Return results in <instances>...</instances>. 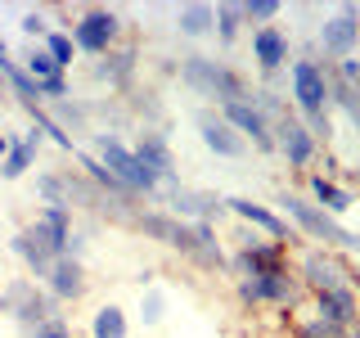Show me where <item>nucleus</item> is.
Returning a JSON list of instances; mask_svg holds the SVG:
<instances>
[{
  "mask_svg": "<svg viewBox=\"0 0 360 338\" xmlns=\"http://www.w3.org/2000/svg\"><path fill=\"white\" fill-rule=\"evenodd\" d=\"M162 315H167V293L149 284V289H140V325L144 330H153V325H162Z\"/></svg>",
  "mask_w": 360,
  "mask_h": 338,
  "instance_id": "34",
  "label": "nucleus"
},
{
  "mask_svg": "<svg viewBox=\"0 0 360 338\" xmlns=\"http://www.w3.org/2000/svg\"><path fill=\"white\" fill-rule=\"evenodd\" d=\"M131 334V320L117 302H104L95 315H90V338H127Z\"/></svg>",
  "mask_w": 360,
  "mask_h": 338,
  "instance_id": "27",
  "label": "nucleus"
},
{
  "mask_svg": "<svg viewBox=\"0 0 360 338\" xmlns=\"http://www.w3.org/2000/svg\"><path fill=\"white\" fill-rule=\"evenodd\" d=\"M41 140H45V135L32 127L22 140L9 144V154L0 158V176H5V180H18L22 172H32V163H37V154H41Z\"/></svg>",
  "mask_w": 360,
  "mask_h": 338,
  "instance_id": "22",
  "label": "nucleus"
},
{
  "mask_svg": "<svg viewBox=\"0 0 360 338\" xmlns=\"http://www.w3.org/2000/svg\"><path fill=\"white\" fill-rule=\"evenodd\" d=\"M275 203L284 208V217L292 221V230H297L307 244L338 248V253H360V230H347V225L338 221V217L320 212L307 194H302V189H279Z\"/></svg>",
  "mask_w": 360,
  "mask_h": 338,
  "instance_id": "2",
  "label": "nucleus"
},
{
  "mask_svg": "<svg viewBox=\"0 0 360 338\" xmlns=\"http://www.w3.org/2000/svg\"><path fill=\"white\" fill-rule=\"evenodd\" d=\"M212 27H217V5H180L176 9V32L180 37H189V41H202V37H212Z\"/></svg>",
  "mask_w": 360,
  "mask_h": 338,
  "instance_id": "25",
  "label": "nucleus"
},
{
  "mask_svg": "<svg viewBox=\"0 0 360 338\" xmlns=\"http://www.w3.org/2000/svg\"><path fill=\"white\" fill-rule=\"evenodd\" d=\"M292 270H297L307 298L311 293H333V289H356V275H360V266L347 253L320 248V244L297 248V253H292Z\"/></svg>",
  "mask_w": 360,
  "mask_h": 338,
  "instance_id": "5",
  "label": "nucleus"
},
{
  "mask_svg": "<svg viewBox=\"0 0 360 338\" xmlns=\"http://www.w3.org/2000/svg\"><path fill=\"white\" fill-rule=\"evenodd\" d=\"M41 99H50V104H59V99H72V82H68V73L50 77V82H41Z\"/></svg>",
  "mask_w": 360,
  "mask_h": 338,
  "instance_id": "39",
  "label": "nucleus"
},
{
  "mask_svg": "<svg viewBox=\"0 0 360 338\" xmlns=\"http://www.w3.org/2000/svg\"><path fill=\"white\" fill-rule=\"evenodd\" d=\"M333 77L360 90V54H352V59H342V63H333Z\"/></svg>",
  "mask_w": 360,
  "mask_h": 338,
  "instance_id": "40",
  "label": "nucleus"
},
{
  "mask_svg": "<svg viewBox=\"0 0 360 338\" xmlns=\"http://www.w3.org/2000/svg\"><path fill=\"white\" fill-rule=\"evenodd\" d=\"M0 315H5V298H0Z\"/></svg>",
  "mask_w": 360,
  "mask_h": 338,
  "instance_id": "44",
  "label": "nucleus"
},
{
  "mask_svg": "<svg viewBox=\"0 0 360 338\" xmlns=\"http://www.w3.org/2000/svg\"><path fill=\"white\" fill-rule=\"evenodd\" d=\"M41 45H45V50H50V59L59 63L63 73H68V68H72V59H77V45H72V37H68V27H50V37H45Z\"/></svg>",
  "mask_w": 360,
  "mask_h": 338,
  "instance_id": "35",
  "label": "nucleus"
},
{
  "mask_svg": "<svg viewBox=\"0 0 360 338\" xmlns=\"http://www.w3.org/2000/svg\"><path fill=\"white\" fill-rule=\"evenodd\" d=\"M176 82L198 99H212V104H234V99H248L252 86L239 68H230L225 59H212V54H180L176 59Z\"/></svg>",
  "mask_w": 360,
  "mask_h": 338,
  "instance_id": "1",
  "label": "nucleus"
},
{
  "mask_svg": "<svg viewBox=\"0 0 360 338\" xmlns=\"http://www.w3.org/2000/svg\"><path fill=\"white\" fill-rule=\"evenodd\" d=\"M347 338H360V325H352V330H347Z\"/></svg>",
  "mask_w": 360,
  "mask_h": 338,
  "instance_id": "43",
  "label": "nucleus"
},
{
  "mask_svg": "<svg viewBox=\"0 0 360 338\" xmlns=\"http://www.w3.org/2000/svg\"><path fill=\"white\" fill-rule=\"evenodd\" d=\"M50 118L59 122L63 131H77V135H90V108L82 99H59V104H50Z\"/></svg>",
  "mask_w": 360,
  "mask_h": 338,
  "instance_id": "30",
  "label": "nucleus"
},
{
  "mask_svg": "<svg viewBox=\"0 0 360 338\" xmlns=\"http://www.w3.org/2000/svg\"><path fill=\"white\" fill-rule=\"evenodd\" d=\"M18 27L27 32V37L37 41V45H41L45 37H50V23H45V9H27V14H22V23H18Z\"/></svg>",
  "mask_w": 360,
  "mask_h": 338,
  "instance_id": "38",
  "label": "nucleus"
},
{
  "mask_svg": "<svg viewBox=\"0 0 360 338\" xmlns=\"http://www.w3.org/2000/svg\"><path fill=\"white\" fill-rule=\"evenodd\" d=\"M311 311L320 315V320L338 325V330H352V325H360V293H356V289L311 293Z\"/></svg>",
  "mask_w": 360,
  "mask_h": 338,
  "instance_id": "21",
  "label": "nucleus"
},
{
  "mask_svg": "<svg viewBox=\"0 0 360 338\" xmlns=\"http://www.w3.org/2000/svg\"><path fill=\"white\" fill-rule=\"evenodd\" d=\"M5 63H14V54H9V45L0 41V68H5Z\"/></svg>",
  "mask_w": 360,
  "mask_h": 338,
  "instance_id": "41",
  "label": "nucleus"
},
{
  "mask_svg": "<svg viewBox=\"0 0 360 338\" xmlns=\"http://www.w3.org/2000/svg\"><path fill=\"white\" fill-rule=\"evenodd\" d=\"M22 338H27V334H22Z\"/></svg>",
  "mask_w": 360,
  "mask_h": 338,
  "instance_id": "46",
  "label": "nucleus"
},
{
  "mask_svg": "<svg viewBox=\"0 0 360 338\" xmlns=\"http://www.w3.org/2000/svg\"><path fill=\"white\" fill-rule=\"evenodd\" d=\"M225 212H230V217H239L248 230H257V234H266V239L284 244L288 253L307 248V239H302V234L292 230V221L284 217V212L266 208V203H257V199H248V194H230V199H225Z\"/></svg>",
  "mask_w": 360,
  "mask_h": 338,
  "instance_id": "9",
  "label": "nucleus"
},
{
  "mask_svg": "<svg viewBox=\"0 0 360 338\" xmlns=\"http://www.w3.org/2000/svg\"><path fill=\"white\" fill-rule=\"evenodd\" d=\"M0 298H5V315L18 325L22 334H32L37 325L50 320V315H63V307L50 298V289L37 284V280H27V275H22V280H9Z\"/></svg>",
  "mask_w": 360,
  "mask_h": 338,
  "instance_id": "8",
  "label": "nucleus"
},
{
  "mask_svg": "<svg viewBox=\"0 0 360 338\" xmlns=\"http://www.w3.org/2000/svg\"><path fill=\"white\" fill-rule=\"evenodd\" d=\"M329 86H333V63L302 59V54L288 63V99H292V108H297V118H311V113H333Z\"/></svg>",
  "mask_w": 360,
  "mask_h": 338,
  "instance_id": "7",
  "label": "nucleus"
},
{
  "mask_svg": "<svg viewBox=\"0 0 360 338\" xmlns=\"http://www.w3.org/2000/svg\"><path fill=\"white\" fill-rule=\"evenodd\" d=\"M356 199H360V180H356Z\"/></svg>",
  "mask_w": 360,
  "mask_h": 338,
  "instance_id": "45",
  "label": "nucleus"
},
{
  "mask_svg": "<svg viewBox=\"0 0 360 338\" xmlns=\"http://www.w3.org/2000/svg\"><path fill=\"white\" fill-rule=\"evenodd\" d=\"M329 104H333V108L360 131V90H356V86H347V82H338V77H333V86H329Z\"/></svg>",
  "mask_w": 360,
  "mask_h": 338,
  "instance_id": "32",
  "label": "nucleus"
},
{
  "mask_svg": "<svg viewBox=\"0 0 360 338\" xmlns=\"http://www.w3.org/2000/svg\"><path fill=\"white\" fill-rule=\"evenodd\" d=\"M45 289H50V298L59 302H82L90 293V275H86V262H77V257H54L50 275H45Z\"/></svg>",
  "mask_w": 360,
  "mask_h": 338,
  "instance_id": "19",
  "label": "nucleus"
},
{
  "mask_svg": "<svg viewBox=\"0 0 360 338\" xmlns=\"http://www.w3.org/2000/svg\"><path fill=\"white\" fill-rule=\"evenodd\" d=\"M315 50L324 54L329 63H342L360 50V5H338V14H329L315 27Z\"/></svg>",
  "mask_w": 360,
  "mask_h": 338,
  "instance_id": "10",
  "label": "nucleus"
},
{
  "mask_svg": "<svg viewBox=\"0 0 360 338\" xmlns=\"http://www.w3.org/2000/svg\"><path fill=\"white\" fill-rule=\"evenodd\" d=\"M234 284V298H239L243 311H297L302 302H307V289H302L297 270H292V262L275 266V270H257V275L248 280H230Z\"/></svg>",
  "mask_w": 360,
  "mask_h": 338,
  "instance_id": "3",
  "label": "nucleus"
},
{
  "mask_svg": "<svg viewBox=\"0 0 360 338\" xmlns=\"http://www.w3.org/2000/svg\"><path fill=\"white\" fill-rule=\"evenodd\" d=\"M270 127H275V154L284 158L292 172H307L315 158H320V144H315V135L307 131V122L297 118V108H288L284 118H275Z\"/></svg>",
  "mask_w": 360,
  "mask_h": 338,
  "instance_id": "11",
  "label": "nucleus"
},
{
  "mask_svg": "<svg viewBox=\"0 0 360 338\" xmlns=\"http://www.w3.org/2000/svg\"><path fill=\"white\" fill-rule=\"evenodd\" d=\"M37 199H41V208H68L63 172H37Z\"/></svg>",
  "mask_w": 360,
  "mask_h": 338,
  "instance_id": "33",
  "label": "nucleus"
},
{
  "mask_svg": "<svg viewBox=\"0 0 360 338\" xmlns=\"http://www.w3.org/2000/svg\"><path fill=\"white\" fill-rule=\"evenodd\" d=\"M18 63H22V73H27V77H32V82H37V86L63 73V68L50 59V50H45V45H27V50L18 54Z\"/></svg>",
  "mask_w": 360,
  "mask_h": 338,
  "instance_id": "29",
  "label": "nucleus"
},
{
  "mask_svg": "<svg viewBox=\"0 0 360 338\" xmlns=\"http://www.w3.org/2000/svg\"><path fill=\"white\" fill-rule=\"evenodd\" d=\"M68 37H72L77 54L104 59L108 50H117V45H122V37H127V23H122L117 9L86 5V9H77V18H72V27H68Z\"/></svg>",
  "mask_w": 360,
  "mask_h": 338,
  "instance_id": "6",
  "label": "nucleus"
},
{
  "mask_svg": "<svg viewBox=\"0 0 360 338\" xmlns=\"http://www.w3.org/2000/svg\"><path fill=\"white\" fill-rule=\"evenodd\" d=\"M90 77L99 86H108L112 95H131L135 90V77H140V45L135 41H122L117 50H108L104 59L90 63Z\"/></svg>",
  "mask_w": 360,
  "mask_h": 338,
  "instance_id": "13",
  "label": "nucleus"
},
{
  "mask_svg": "<svg viewBox=\"0 0 360 338\" xmlns=\"http://www.w3.org/2000/svg\"><path fill=\"white\" fill-rule=\"evenodd\" d=\"M9 253L22 262V270H27V280H37V284H45V275H50L54 266V244L45 239V230L37 221H27L22 230L9 239Z\"/></svg>",
  "mask_w": 360,
  "mask_h": 338,
  "instance_id": "14",
  "label": "nucleus"
},
{
  "mask_svg": "<svg viewBox=\"0 0 360 338\" xmlns=\"http://www.w3.org/2000/svg\"><path fill=\"white\" fill-rule=\"evenodd\" d=\"M37 225L45 230V239L54 244V257H63V248H68V239H72V230H77V212L72 208H41Z\"/></svg>",
  "mask_w": 360,
  "mask_h": 338,
  "instance_id": "24",
  "label": "nucleus"
},
{
  "mask_svg": "<svg viewBox=\"0 0 360 338\" xmlns=\"http://www.w3.org/2000/svg\"><path fill=\"white\" fill-rule=\"evenodd\" d=\"M221 118L248 140V149H257V154H275V127H270V122L262 118V108H252V99H234V104H221Z\"/></svg>",
  "mask_w": 360,
  "mask_h": 338,
  "instance_id": "16",
  "label": "nucleus"
},
{
  "mask_svg": "<svg viewBox=\"0 0 360 338\" xmlns=\"http://www.w3.org/2000/svg\"><path fill=\"white\" fill-rule=\"evenodd\" d=\"M27 118H32V127H37V131L45 135V140H54V144H59V149H63L68 158H72L77 149H82V144H77L72 135H68V131L59 127V122L50 118V108H45V104H32V108H27Z\"/></svg>",
  "mask_w": 360,
  "mask_h": 338,
  "instance_id": "28",
  "label": "nucleus"
},
{
  "mask_svg": "<svg viewBox=\"0 0 360 338\" xmlns=\"http://www.w3.org/2000/svg\"><path fill=\"white\" fill-rule=\"evenodd\" d=\"M243 27H248V23H243V5H217V27H212V37H217L221 45H234Z\"/></svg>",
  "mask_w": 360,
  "mask_h": 338,
  "instance_id": "31",
  "label": "nucleus"
},
{
  "mask_svg": "<svg viewBox=\"0 0 360 338\" xmlns=\"http://www.w3.org/2000/svg\"><path fill=\"white\" fill-rule=\"evenodd\" d=\"M122 104H127V113L144 118V127H149V131H167V122H172V113H167V104H162L158 90H140V86H135Z\"/></svg>",
  "mask_w": 360,
  "mask_h": 338,
  "instance_id": "23",
  "label": "nucleus"
},
{
  "mask_svg": "<svg viewBox=\"0 0 360 338\" xmlns=\"http://www.w3.org/2000/svg\"><path fill=\"white\" fill-rule=\"evenodd\" d=\"M284 330L288 338H347V330H338V325L329 320H320L315 311H284Z\"/></svg>",
  "mask_w": 360,
  "mask_h": 338,
  "instance_id": "26",
  "label": "nucleus"
},
{
  "mask_svg": "<svg viewBox=\"0 0 360 338\" xmlns=\"http://www.w3.org/2000/svg\"><path fill=\"white\" fill-rule=\"evenodd\" d=\"M9 144H14V140H9V135H5V131H0V158H5V154H9Z\"/></svg>",
  "mask_w": 360,
  "mask_h": 338,
  "instance_id": "42",
  "label": "nucleus"
},
{
  "mask_svg": "<svg viewBox=\"0 0 360 338\" xmlns=\"http://www.w3.org/2000/svg\"><path fill=\"white\" fill-rule=\"evenodd\" d=\"M27 338H77V330H72V320H68V315H50V320L37 325Z\"/></svg>",
  "mask_w": 360,
  "mask_h": 338,
  "instance_id": "37",
  "label": "nucleus"
},
{
  "mask_svg": "<svg viewBox=\"0 0 360 338\" xmlns=\"http://www.w3.org/2000/svg\"><path fill=\"white\" fill-rule=\"evenodd\" d=\"M90 144H95V158L122 180V185L131 189L135 199H144V203H162V180H158L149 167L135 158V149H131L127 140H122V131H90Z\"/></svg>",
  "mask_w": 360,
  "mask_h": 338,
  "instance_id": "4",
  "label": "nucleus"
},
{
  "mask_svg": "<svg viewBox=\"0 0 360 338\" xmlns=\"http://www.w3.org/2000/svg\"><path fill=\"white\" fill-rule=\"evenodd\" d=\"M252 63L262 77H279L288 73L292 63V37L279 23H270V27H252Z\"/></svg>",
  "mask_w": 360,
  "mask_h": 338,
  "instance_id": "15",
  "label": "nucleus"
},
{
  "mask_svg": "<svg viewBox=\"0 0 360 338\" xmlns=\"http://www.w3.org/2000/svg\"><path fill=\"white\" fill-rule=\"evenodd\" d=\"M135 158H140L149 172L162 180V189L167 185H180V176H176V154H172V140H167V131H149V127H140L135 131Z\"/></svg>",
  "mask_w": 360,
  "mask_h": 338,
  "instance_id": "18",
  "label": "nucleus"
},
{
  "mask_svg": "<svg viewBox=\"0 0 360 338\" xmlns=\"http://www.w3.org/2000/svg\"><path fill=\"white\" fill-rule=\"evenodd\" d=\"M279 14H284L279 0H243V23L248 27H270Z\"/></svg>",
  "mask_w": 360,
  "mask_h": 338,
  "instance_id": "36",
  "label": "nucleus"
},
{
  "mask_svg": "<svg viewBox=\"0 0 360 338\" xmlns=\"http://www.w3.org/2000/svg\"><path fill=\"white\" fill-rule=\"evenodd\" d=\"M307 199H311L320 212H329V217L342 221V212H352V203H356V189H352V185H342L338 176L307 172Z\"/></svg>",
  "mask_w": 360,
  "mask_h": 338,
  "instance_id": "20",
  "label": "nucleus"
},
{
  "mask_svg": "<svg viewBox=\"0 0 360 338\" xmlns=\"http://www.w3.org/2000/svg\"><path fill=\"white\" fill-rule=\"evenodd\" d=\"M194 127H198V135H202V144H207L217 158H230V163L248 158V140L221 118V108H198V113H194Z\"/></svg>",
  "mask_w": 360,
  "mask_h": 338,
  "instance_id": "17",
  "label": "nucleus"
},
{
  "mask_svg": "<svg viewBox=\"0 0 360 338\" xmlns=\"http://www.w3.org/2000/svg\"><path fill=\"white\" fill-rule=\"evenodd\" d=\"M162 203H167V212L180 221H207V225H217L225 221L230 212H225V199L221 194H212V189H194V185H167L162 189Z\"/></svg>",
  "mask_w": 360,
  "mask_h": 338,
  "instance_id": "12",
  "label": "nucleus"
}]
</instances>
